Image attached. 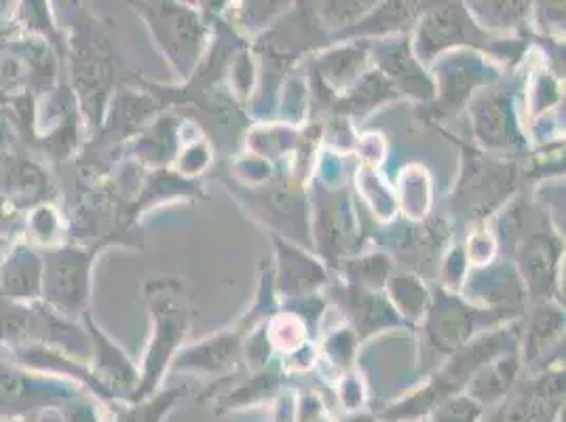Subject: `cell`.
<instances>
[{
  "label": "cell",
  "mask_w": 566,
  "mask_h": 422,
  "mask_svg": "<svg viewBox=\"0 0 566 422\" xmlns=\"http://www.w3.org/2000/svg\"><path fill=\"white\" fill-rule=\"evenodd\" d=\"M389 275V262L380 256H373V259L361 260L357 262L352 271V277H354L355 285L357 287H380L385 279Z\"/></svg>",
  "instance_id": "obj_18"
},
{
  "label": "cell",
  "mask_w": 566,
  "mask_h": 422,
  "mask_svg": "<svg viewBox=\"0 0 566 422\" xmlns=\"http://www.w3.org/2000/svg\"><path fill=\"white\" fill-rule=\"evenodd\" d=\"M90 329L97 342V368L102 370L104 382H108V387L117 391H132L138 384V374L127 361V357L118 351L108 338H104L97 328L92 326Z\"/></svg>",
  "instance_id": "obj_10"
},
{
  "label": "cell",
  "mask_w": 566,
  "mask_h": 422,
  "mask_svg": "<svg viewBox=\"0 0 566 422\" xmlns=\"http://www.w3.org/2000/svg\"><path fill=\"white\" fill-rule=\"evenodd\" d=\"M48 298L62 308H76L87 298V256L60 252L49 262Z\"/></svg>",
  "instance_id": "obj_4"
},
{
  "label": "cell",
  "mask_w": 566,
  "mask_h": 422,
  "mask_svg": "<svg viewBox=\"0 0 566 422\" xmlns=\"http://www.w3.org/2000/svg\"><path fill=\"white\" fill-rule=\"evenodd\" d=\"M150 287H155V292L148 289L146 294L155 315V340L146 357V372H144L142 389L136 393V398L140 399L148 395L159 382L171 352L176 351V347L180 345L190 324L189 306L185 303V296L178 283L153 282Z\"/></svg>",
  "instance_id": "obj_1"
},
{
  "label": "cell",
  "mask_w": 566,
  "mask_h": 422,
  "mask_svg": "<svg viewBox=\"0 0 566 422\" xmlns=\"http://www.w3.org/2000/svg\"><path fill=\"white\" fill-rule=\"evenodd\" d=\"M560 254V243L547 235L531 236V252H528V275H531V289L547 294L554 285V271L556 260Z\"/></svg>",
  "instance_id": "obj_11"
},
{
  "label": "cell",
  "mask_w": 566,
  "mask_h": 422,
  "mask_svg": "<svg viewBox=\"0 0 566 422\" xmlns=\"http://www.w3.org/2000/svg\"><path fill=\"white\" fill-rule=\"evenodd\" d=\"M423 422H429V421H423Z\"/></svg>",
  "instance_id": "obj_21"
},
{
  "label": "cell",
  "mask_w": 566,
  "mask_h": 422,
  "mask_svg": "<svg viewBox=\"0 0 566 422\" xmlns=\"http://www.w3.org/2000/svg\"><path fill=\"white\" fill-rule=\"evenodd\" d=\"M463 13L457 11V7H442L431 11L424 18L421 32H419V55L431 57L442 48L454 45L465 39V25Z\"/></svg>",
  "instance_id": "obj_7"
},
{
  "label": "cell",
  "mask_w": 566,
  "mask_h": 422,
  "mask_svg": "<svg viewBox=\"0 0 566 422\" xmlns=\"http://www.w3.org/2000/svg\"><path fill=\"white\" fill-rule=\"evenodd\" d=\"M565 326V317L560 315L558 308L543 305L537 308L531 328H528V338H526V359L533 361L539 357L545 345H549Z\"/></svg>",
  "instance_id": "obj_14"
},
{
  "label": "cell",
  "mask_w": 566,
  "mask_h": 422,
  "mask_svg": "<svg viewBox=\"0 0 566 422\" xmlns=\"http://www.w3.org/2000/svg\"><path fill=\"white\" fill-rule=\"evenodd\" d=\"M475 134L489 146H510L514 141L512 125V104L505 95L486 97L475 104Z\"/></svg>",
  "instance_id": "obj_8"
},
{
  "label": "cell",
  "mask_w": 566,
  "mask_h": 422,
  "mask_svg": "<svg viewBox=\"0 0 566 422\" xmlns=\"http://www.w3.org/2000/svg\"><path fill=\"white\" fill-rule=\"evenodd\" d=\"M377 416H370V414H355V416H349V419H345V422H377Z\"/></svg>",
  "instance_id": "obj_20"
},
{
  "label": "cell",
  "mask_w": 566,
  "mask_h": 422,
  "mask_svg": "<svg viewBox=\"0 0 566 422\" xmlns=\"http://www.w3.org/2000/svg\"><path fill=\"white\" fill-rule=\"evenodd\" d=\"M328 352L338 361V363H349V359L354 357L355 340L349 331H338L328 340Z\"/></svg>",
  "instance_id": "obj_19"
},
{
  "label": "cell",
  "mask_w": 566,
  "mask_h": 422,
  "mask_svg": "<svg viewBox=\"0 0 566 422\" xmlns=\"http://www.w3.org/2000/svg\"><path fill=\"white\" fill-rule=\"evenodd\" d=\"M482 410L484 408L468 395H452L429 412V422H480Z\"/></svg>",
  "instance_id": "obj_15"
},
{
  "label": "cell",
  "mask_w": 566,
  "mask_h": 422,
  "mask_svg": "<svg viewBox=\"0 0 566 422\" xmlns=\"http://www.w3.org/2000/svg\"><path fill=\"white\" fill-rule=\"evenodd\" d=\"M518 352L512 349V351L499 355L496 361L493 359L491 363H486L482 370H478L473 374L472 380L468 382V387H470L468 398L478 401L482 408H484V403H495L512 391V387L518 378Z\"/></svg>",
  "instance_id": "obj_5"
},
{
  "label": "cell",
  "mask_w": 566,
  "mask_h": 422,
  "mask_svg": "<svg viewBox=\"0 0 566 422\" xmlns=\"http://www.w3.org/2000/svg\"><path fill=\"white\" fill-rule=\"evenodd\" d=\"M39 275H41V264L39 260L30 254H15L9 260L7 268H4V287L13 298H28L39 289Z\"/></svg>",
  "instance_id": "obj_13"
},
{
  "label": "cell",
  "mask_w": 566,
  "mask_h": 422,
  "mask_svg": "<svg viewBox=\"0 0 566 422\" xmlns=\"http://www.w3.org/2000/svg\"><path fill=\"white\" fill-rule=\"evenodd\" d=\"M565 403V380L560 372L543 374L537 382L522 387L499 408L491 422L558 421Z\"/></svg>",
  "instance_id": "obj_3"
},
{
  "label": "cell",
  "mask_w": 566,
  "mask_h": 422,
  "mask_svg": "<svg viewBox=\"0 0 566 422\" xmlns=\"http://www.w3.org/2000/svg\"><path fill=\"white\" fill-rule=\"evenodd\" d=\"M277 387V374L275 372H262V374L252 378L245 387L237 389L235 393H231L227 398V408H239V405H248L260 399H266Z\"/></svg>",
  "instance_id": "obj_16"
},
{
  "label": "cell",
  "mask_w": 566,
  "mask_h": 422,
  "mask_svg": "<svg viewBox=\"0 0 566 422\" xmlns=\"http://www.w3.org/2000/svg\"><path fill=\"white\" fill-rule=\"evenodd\" d=\"M472 317L468 310H463L457 300L440 303L431 310L429 321V338L436 349L444 352H457L465 338L472 334Z\"/></svg>",
  "instance_id": "obj_6"
},
{
  "label": "cell",
  "mask_w": 566,
  "mask_h": 422,
  "mask_svg": "<svg viewBox=\"0 0 566 422\" xmlns=\"http://www.w3.org/2000/svg\"><path fill=\"white\" fill-rule=\"evenodd\" d=\"M182 395V389H174V391H167L164 395L138 405L134 412H127L123 416V422H159L166 416L167 410L171 405H176V401Z\"/></svg>",
  "instance_id": "obj_17"
},
{
  "label": "cell",
  "mask_w": 566,
  "mask_h": 422,
  "mask_svg": "<svg viewBox=\"0 0 566 422\" xmlns=\"http://www.w3.org/2000/svg\"><path fill=\"white\" fill-rule=\"evenodd\" d=\"M349 308L354 313L355 326L361 336L398 324L394 306H389L382 296L357 285L349 287Z\"/></svg>",
  "instance_id": "obj_9"
},
{
  "label": "cell",
  "mask_w": 566,
  "mask_h": 422,
  "mask_svg": "<svg viewBox=\"0 0 566 422\" xmlns=\"http://www.w3.org/2000/svg\"><path fill=\"white\" fill-rule=\"evenodd\" d=\"M148 7L146 15L150 18L153 30L157 39L161 41V48L166 49L174 62L178 64V71L192 66L197 62V55L203 45V28L199 24L197 15L182 9L178 4H144Z\"/></svg>",
  "instance_id": "obj_2"
},
{
  "label": "cell",
  "mask_w": 566,
  "mask_h": 422,
  "mask_svg": "<svg viewBox=\"0 0 566 422\" xmlns=\"http://www.w3.org/2000/svg\"><path fill=\"white\" fill-rule=\"evenodd\" d=\"M239 351V340L233 334H224L213 338L212 342L199 345L197 349L187 352L180 359L182 368H192V370H227L229 366H233Z\"/></svg>",
  "instance_id": "obj_12"
}]
</instances>
